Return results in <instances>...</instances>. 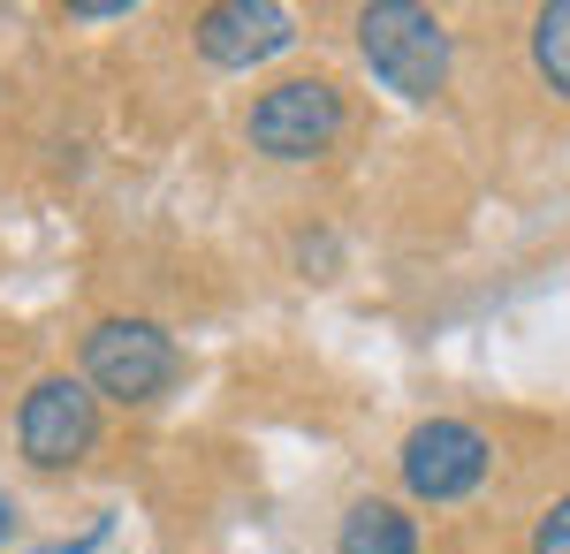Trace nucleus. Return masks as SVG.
<instances>
[{
	"mask_svg": "<svg viewBox=\"0 0 570 554\" xmlns=\"http://www.w3.org/2000/svg\"><path fill=\"white\" fill-rule=\"evenodd\" d=\"M343 122H351V107L327 77H289V85L259 91L244 129H252V152H266V160H312L343 137Z\"/></svg>",
	"mask_w": 570,
	"mask_h": 554,
	"instance_id": "7ed1b4c3",
	"label": "nucleus"
},
{
	"mask_svg": "<svg viewBox=\"0 0 570 554\" xmlns=\"http://www.w3.org/2000/svg\"><path fill=\"white\" fill-rule=\"evenodd\" d=\"M403 486H411V502H464V494H480L487 471H494V441L480 426H464V418H426V426L403 433Z\"/></svg>",
	"mask_w": 570,
	"mask_h": 554,
	"instance_id": "20e7f679",
	"label": "nucleus"
},
{
	"mask_svg": "<svg viewBox=\"0 0 570 554\" xmlns=\"http://www.w3.org/2000/svg\"><path fill=\"white\" fill-rule=\"evenodd\" d=\"M8 532H16V502L0 494V547H8Z\"/></svg>",
	"mask_w": 570,
	"mask_h": 554,
	"instance_id": "9b49d317",
	"label": "nucleus"
},
{
	"mask_svg": "<svg viewBox=\"0 0 570 554\" xmlns=\"http://www.w3.org/2000/svg\"><path fill=\"white\" fill-rule=\"evenodd\" d=\"M77 16H85V23H107V16H130V0H85Z\"/></svg>",
	"mask_w": 570,
	"mask_h": 554,
	"instance_id": "9d476101",
	"label": "nucleus"
},
{
	"mask_svg": "<svg viewBox=\"0 0 570 554\" xmlns=\"http://www.w3.org/2000/svg\"><path fill=\"white\" fill-rule=\"evenodd\" d=\"M198 53L214 61V69H259L274 53H289L297 46V16L282 8V0H220L198 16Z\"/></svg>",
	"mask_w": 570,
	"mask_h": 554,
	"instance_id": "423d86ee",
	"label": "nucleus"
},
{
	"mask_svg": "<svg viewBox=\"0 0 570 554\" xmlns=\"http://www.w3.org/2000/svg\"><path fill=\"white\" fill-rule=\"evenodd\" d=\"M176 342L153 319H99L85 335V387L107 403H153L176 387Z\"/></svg>",
	"mask_w": 570,
	"mask_h": 554,
	"instance_id": "f03ea898",
	"label": "nucleus"
},
{
	"mask_svg": "<svg viewBox=\"0 0 570 554\" xmlns=\"http://www.w3.org/2000/svg\"><path fill=\"white\" fill-rule=\"evenodd\" d=\"M91 441H99V395H91L85 380L46 373V380L16 403V448H23V464L69 471V464L91 456Z\"/></svg>",
	"mask_w": 570,
	"mask_h": 554,
	"instance_id": "39448f33",
	"label": "nucleus"
},
{
	"mask_svg": "<svg viewBox=\"0 0 570 554\" xmlns=\"http://www.w3.org/2000/svg\"><path fill=\"white\" fill-rule=\"evenodd\" d=\"M532 554H570V494L556 510L540 516V532H532Z\"/></svg>",
	"mask_w": 570,
	"mask_h": 554,
	"instance_id": "1a4fd4ad",
	"label": "nucleus"
},
{
	"mask_svg": "<svg viewBox=\"0 0 570 554\" xmlns=\"http://www.w3.org/2000/svg\"><path fill=\"white\" fill-rule=\"evenodd\" d=\"M532 69H540V85L556 99H570V0L532 16Z\"/></svg>",
	"mask_w": 570,
	"mask_h": 554,
	"instance_id": "6e6552de",
	"label": "nucleus"
},
{
	"mask_svg": "<svg viewBox=\"0 0 570 554\" xmlns=\"http://www.w3.org/2000/svg\"><path fill=\"white\" fill-rule=\"evenodd\" d=\"M335 554H419V524L403 516V502H351L343 532H335Z\"/></svg>",
	"mask_w": 570,
	"mask_h": 554,
	"instance_id": "0eeeda50",
	"label": "nucleus"
},
{
	"mask_svg": "<svg viewBox=\"0 0 570 554\" xmlns=\"http://www.w3.org/2000/svg\"><path fill=\"white\" fill-rule=\"evenodd\" d=\"M357 53L365 69L381 77L403 99H434L449 91V69H456V39L434 8H411V0H373L357 8Z\"/></svg>",
	"mask_w": 570,
	"mask_h": 554,
	"instance_id": "f257e3e1",
	"label": "nucleus"
}]
</instances>
